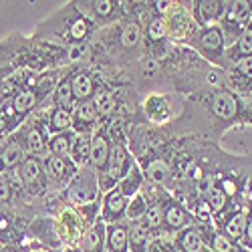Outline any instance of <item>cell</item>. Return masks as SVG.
Returning a JSON list of instances; mask_svg holds the SVG:
<instances>
[{"mask_svg":"<svg viewBox=\"0 0 252 252\" xmlns=\"http://www.w3.org/2000/svg\"><path fill=\"white\" fill-rule=\"evenodd\" d=\"M97 194H99V184L95 176L87 172H83L79 178H75L67 188V198L77 206L93 204L97 200Z\"/></svg>","mask_w":252,"mask_h":252,"instance_id":"obj_1","label":"cell"},{"mask_svg":"<svg viewBox=\"0 0 252 252\" xmlns=\"http://www.w3.org/2000/svg\"><path fill=\"white\" fill-rule=\"evenodd\" d=\"M198 47L200 51L210 59V61H218L224 53V34L220 27H206L198 34Z\"/></svg>","mask_w":252,"mask_h":252,"instance_id":"obj_2","label":"cell"},{"mask_svg":"<svg viewBox=\"0 0 252 252\" xmlns=\"http://www.w3.org/2000/svg\"><path fill=\"white\" fill-rule=\"evenodd\" d=\"M109 158H111V143L107 139V135H105L103 129H99L93 137H91V165L95 167V170L103 172L107 170V163H109Z\"/></svg>","mask_w":252,"mask_h":252,"instance_id":"obj_3","label":"cell"},{"mask_svg":"<svg viewBox=\"0 0 252 252\" xmlns=\"http://www.w3.org/2000/svg\"><path fill=\"white\" fill-rule=\"evenodd\" d=\"M127 198H125L117 188H113V190L107 192V196L103 198V208H101V212H103V220H107V222H117L125 216V210H127Z\"/></svg>","mask_w":252,"mask_h":252,"instance_id":"obj_4","label":"cell"},{"mask_svg":"<svg viewBox=\"0 0 252 252\" xmlns=\"http://www.w3.org/2000/svg\"><path fill=\"white\" fill-rule=\"evenodd\" d=\"M131 167V158H129V152L123 148V145H115L111 150V158H109V163H107V176L109 180L117 182V180H123L125 174L129 172Z\"/></svg>","mask_w":252,"mask_h":252,"instance_id":"obj_5","label":"cell"},{"mask_svg":"<svg viewBox=\"0 0 252 252\" xmlns=\"http://www.w3.org/2000/svg\"><path fill=\"white\" fill-rule=\"evenodd\" d=\"M59 234L65 242H77L83 234V220L73 212V210H63L59 220Z\"/></svg>","mask_w":252,"mask_h":252,"instance_id":"obj_6","label":"cell"},{"mask_svg":"<svg viewBox=\"0 0 252 252\" xmlns=\"http://www.w3.org/2000/svg\"><path fill=\"white\" fill-rule=\"evenodd\" d=\"M105 244L109 252H127L129 250V236L127 228L121 224H109L105 228Z\"/></svg>","mask_w":252,"mask_h":252,"instance_id":"obj_7","label":"cell"},{"mask_svg":"<svg viewBox=\"0 0 252 252\" xmlns=\"http://www.w3.org/2000/svg\"><path fill=\"white\" fill-rule=\"evenodd\" d=\"M236 109H238V101L232 93H228V91H220L214 95L212 99V111L222 117V119H230V117H234L236 115Z\"/></svg>","mask_w":252,"mask_h":252,"instance_id":"obj_8","label":"cell"},{"mask_svg":"<svg viewBox=\"0 0 252 252\" xmlns=\"http://www.w3.org/2000/svg\"><path fill=\"white\" fill-rule=\"evenodd\" d=\"M71 159L75 165H85L91 158V135L89 133H77L73 135L71 145Z\"/></svg>","mask_w":252,"mask_h":252,"instance_id":"obj_9","label":"cell"},{"mask_svg":"<svg viewBox=\"0 0 252 252\" xmlns=\"http://www.w3.org/2000/svg\"><path fill=\"white\" fill-rule=\"evenodd\" d=\"M226 2H218V0H202L196 6V16H198V23L204 27H210V23H214L216 18L222 16Z\"/></svg>","mask_w":252,"mask_h":252,"instance_id":"obj_10","label":"cell"},{"mask_svg":"<svg viewBox=\"0 0 252 252\" xmlns=\"http://www.w3.org/2000/svg\"><path fill=\"white\" fill-rule=\"evenodd\" d=\"M141 182H143V176H141V172H139V167L131 163L129 172L125 174V178H123V180H119L117 190H119L125 198H127V200H131L133 196H137V194H139V190H141Z\"/></svg>","mask_w":252,"mask_h":252,"instance_id":"obj_11","label":"cell"},{"mask_svg":"<svg viewBox=\"0 0 252 252\" xmlns=\"http://www.w3.org/2000/svg\"><path fill=\"white\" fill-rule=\"evenodd\" d=\"M47 172H49L51 178H55L57 182H67V180L73 176L75 167H73V163H71L67 158L51 156V158H47Z\"/></svg>","mask_w":252,"mask_h":252,"instance_id":"obj_12","label":"cell"},{"mask_svg":"<svg viewBox=\"0 0 252 252\" xmlns=\"http://www.w3.org/2000/svg\"><path fill=\"white\" fill-rule=\"evenodd\" d=\"M103 246H105V226L97 222L83 236V252H103Z\"/></svg>","mask_w":252,"mask_h":252,"instance_id":"obj_13","label":"cell"},{"mask_svg":"<svg viewBox=\"0 0 252 252\" xmlns=\"http://www.w3.org/2000/svg\"><path fill=\"white\" fill-rule=\"evenodd\" d=\"M246 228H248V214L238 212L234 218L226 222L224 236H228V240H242V236L246 234Z\"/></svg>","mask_w":252,"mask_h":252,"instance_id":"obj_14","label":"cell"},{"mask_svg":"<svg viewBox=\"0 0 252 252\" xmlns=\"http://www.w3.org/2000/svg\"><path fill=\"white\" fill-rule=\"evenodd\" d=\"M230 57L236 59V61L252 57V25L242 31V34L238 36V40L234 43L232 51H230Z\"/></svg>","mask_w":252,"mask_h":252,"instance_id":"obj_15","label":"cell"},{"mask_svg":"<svg viewBox=\"0 0 252 252\" xmlns=\"http://www.w3.org/2000/svg\"><path fill=\"white\" fill-rule=\"evenodd\" d=\"M23 148L18 141H8L4 145V150L0 152V170L2 167H14L18 163H23Z\"/></svg>","mask_w":252,"mask_h":252,"instance_id":"obj_16","label":"cell"},{"mask_svg":"<svg viewBox=\"0 0 252 252\" xmlns=\"http://www.w3.org/2000/svg\"><path fill=\"white\" fill-rule=\"evenodd\" d=\"M163 222L170 226V228H174V230H180V228H184L188 222H190V216H188V212H186L182 206L172 204L163 212Z\"/></svg>","mask_w":252,"mask_h":252,"instance_id":"obj_17","label":"cell"},{"mask_svg":"<svg viewBox=\"0 0 252 252\" xmlns=\"http://www.w3.org/2000/svg\"><path fill=\"white\" fill-rule=\"evenodd\" d=\"M71 87H73V97L79 101H85L93 95V83L85 73H79L71 79Z\"/></svg>","mask_w":252,"mask_h":252,"instance_id":"obj_18","label":"cell"},{"mask_svg":"<svg viewBox=\"0 0 252 252\" xmlns=\"http://www.w3.org/2000/svg\"><path fill=\"white\" fill-rule=\"evenodd\" d=\"M148 226H145L143 222H133V226L129 228V244L135 248L131 252H145V244H148Z\"/></svg>","mask_w":252,"mask_h":252,"instance_id":"obj_19","label":"cell"},{"mask_svg":"<svg viewBox=\"0 0 252 252\" xmlns=\"http://www.w3.org/2000/svg\"><path fill=\"white\" fill-rule=\"evenodd\" d=\"M40 176H43V167H40L38 159L29 158L20 163V178L25 180V184H34L40 180Z\"/></svg>","mask_w":252,"mask_h":252,"instance_id":"obj_20","label":"cell"},{"mask_svg":"<svg viewBox=\"0 0 252 252\" xmlns=\"http://www.w3.org/2000/svg\"><path fill=\"white\" fill-rule=\"evenodd\" d=\"M145 174H148V178L156 184H165L167 178H170V165H167L165 161H161V159H152L148 163Z\"/></svg>","mask_w":252,"mask_h":252,"instance_id":"obj_21","label":"cell"},{"mask_svg":"<svg viewBox=\"0 0 252 252\" xmlns=\"http://www.w3.org/2000/svg\"><path fill=\"white\" fill-rule=\"evenodd\" d=\"M145 111H148L150 119H154V121H163V119H167V115H170L167 103L161 97H150V101L145 103Z\"/></svg>","mask_w":252,"mask_h":252,"instance_id":"obj_22","label":"cell"},{"mask_svg":"<svg viewBox=\"0 0 252 252\" xmlns=\"http://www.w3.org/2000/svg\"><path fill=\"white\" fill-rule=\"evenodd\" d=\"M73 119H77V123L81 125H93L97 119V111H95V105L93 101H83L75 107Z\"/></svg>","mask_w":252,"mask_h":252,"instance_id":"obj_23","label":"cell"},{"mask_svg":"<svg viewBox=\"0 0 252 252\" xmlns=\"http://www.w3.org/2000/svg\"><path fill=\"white\" fill-rule=\"evenodd\" d=\"M93 105H95V111L99 115H111L115 111L117 101H115V95L111 91H101V93H97Z\"/></svg>","mask_w":252,"mask_h":252,"instance_id":"obj_24","label":"cell"},{"mask_svg":"<svg viewBox=\"0 0 252 252\" xmlns=\"http://www.w3.org/2000/svg\"><path fill=\"white\" fill-rule=\"evenodd\" d=\"M73 87H71V79H63L57 89H55V101L61 109H67L69 105L73 103Z\"/></svg>","mask_w":252,"mask_h":252,"instance_id":"obj_25","label":"cell"},{"mask_svg":"<svg viewBox=\"0 0 252 252\" xmlns=\"http://www.w3.org/2000/svg\"><path fill=\"white\" fill-rule=\"evenodd\" d=\"M71 145H73V135L71 133H59L51 139V150H53V156H59V158H67L71 154Z\"/></svg>","mask_w":252,"mask_h":252,"instance_id":"obj_26","label":"cell"},{"mask_svg":"<svg viewBox=\"0 0 252 252\" xmlns=\"http://www.w3.org/2000/svg\"><path fill=\"white\" fill-rule=\"evenodd\" d=\"M180 248L184 252H202L204 242H202V236L198 234V230H186L180 238Z\"/></svg>","mask_w":252,"mask_h":252,"instance_id":"obj_27","label":"cell"},{"mask_svg":"<svg viewBox=\"0 0 252 252\" xmlns=\"http://www.w3.org/2000/svg\"><path fill=\"white\" fill-rule=\"evenodd\" d=\"M206 202H208V206H210L212 212H222L226 202H228V194L222 190L220 186H212L208 190V200Z\"/></svg>","mask_w":252,"mask_h":252,"instance_id":"obj_28","label":"cell"},{"mask_svg":"<svg viewBox=\"0 0 252 252\" xmlns=\"http://www.w3.org/2000/svg\"><path fill=\"white\" fill-rule=\"evenodd\" d=\"M73 123V115L69 113V109H61L57 107L53 111V117H51V129L53 131H67Z\"/></svg>","mask_w":252,"mask_h":252,"instance_id":"obj_29","label":"cell"},{"mask_svg":"<svg viewBox=\"0 0 252 252\" xmlns=\"http://www.w3.org/2000/svg\"><path fill=\"white\" fill-rule=\"evenodd\" d=\"M34 103H36V95L34 91H23V93H18L12 101V109L16 113H27L34 107Z\"/></svg>","mask_w":252,"mask_h":252,"instance_id":"obj_30","label":"cell"},{"mask_svg":"<svg viewBox=\"0 0 252 252\" xmlns=\"http://www.w3.org/2000/svg\"><path fill=\"white\" fill-rule=\"evenodd\" d=\"M145 210H148V206H145V198L143 196H133L129 202H127V210H125V216L131 218L133 222H137L139 218L145 216Z\"/></svg>","mask_w":252,"mask_h":252,"instance_id":"obj_31","label":"cell"},{"mask_svg":"<svg viewBox=\"0 0 252 252\" xmlns=\"http://www.w3.org/2000/svg\"><path fill=\"white\" fill-rule=\"evenodd\" d=\"M139 38H141V29L137 23H129V25H125L123 32H121V43L125 47H135L139 43Z\"/></svg>","mask_w":252,"mask_h":252,"instance_id":"obj_32","label":"cell"},{"mask_svg":"<svg viewBox=\"0 0 252 252\" xmlns=\"http://www.w3.org/2000/svg\"><path fill=\"white\" fill-rule=\"evenodd\" d=\"M161 222H163L161 206L159 204L148 206V210H145V216H143V224L148 226V228H158V226H161Z\"/></svg>","mask_w":252,"mask_h":252,"instance_id":"obj_33","label":"cell"},{"mask_svg":"<svg viewBox=\"0 0 252 252\" xmlns=\"http://www.w3.org/2000/svg\"><path fill=\"white\" fill-rule=\"evenodd\" d=\"M148 36L154 40V43H159V40H163L167 36V25L163 18H154L150 27H148Z\"/></svg>","mask_w":252,"mask_h":252,"instance_id":"obj_34","label":"cell"},{"mask_svg":"<svg viewBox=\"0 0 252 252\" xmlns=\"http://www.w3.org/2000/svg\"><path fill=\"white\" fill-rule=\"evenodd\" d=\"M27 150H29L31 154H34V156L43 154V150H45V141H43V135H40L38 129H31V131H29V137H27Z\"/></svg>","mask_w":252,"mask_h":252,"instance_id":"obj_35","label":"cell"},{"mask_svg":"<svg viewBox=\"0 0 252 252\" xmlns=\"http://www.w3.org/2000/svg\"><path fill=\"white\" fill-rule=\"evenodd\" d=\"M69 31H71V36H73L75 40H83V38L87 36V32H89V23H87L85 18H77L75 23L71 25Z\"/></svg>","mask_w":252,"mask_h":252,"instance_id":"obj_36","label":"cell"},{"mask_svg":"<svg viewBox=\"0 0 252 252\" xmlns=\"http://www.w3.org/2000/svg\"><path fill=\"white\" fill-rule=\"evenodd\" d=\"M91 8H93V12L99 14V16H107V14L113 12L115 4L111 2V0H95V2H91Z\"/></svg>","mask_w":252,"mask_h":252,"instance_id":"obj_37","label":"cell"},{"mask_svg":"<svg viewBox=\"0 0 252 252\" xmlns=\"http://www.w3.org/2000/svg\"><path fill=\"white\" fill-rule=\"evenodd\" d=\"M212 250L214 252H232V244L224 234H214L212 238Z\"/></svg>","mask_w":252,"mask_h":252,"instance_id":"obj_38","label":"cell"},{"mask_svg":"<svg viewBox=\"0 0 252 252\" xmlns=\"http://www.w3.org/2000/svg\"><path fill=\"white\" fill-rule=\"evenodd\" d=\"M236 71H238V75H242L246 79H252V57L238 61L236 63Z\"/></svg>","mask_w":252,"mask_h":252,"instance_id":"obj_39","label":"cell"},{"mask_svg":"<svg viewBox=\"0 0 252 252\" xmlns=\"http://www.w3.org/2000/svg\"><path fill=\"white\" fill-rule=\"evenodd\" d=\"M196 214H198V218L200 220H210V216H212V210H210V206H208V202L206 200H202L198 206H196Z\"/></svg>","mask_w":252,"mask_h":252,"instance_id":"obj_40","label":"cell"},{"mask_svg":"<svg viewBox=\"0 0 252 252\" xmlns=\"http://www.w3.org/2000/svg\"><path fill=\"white\" fill-rule=\"evenodd\" d=\"M8 184L2 180V178H0V200H6L8 198Z\"/></svg>","mask_w":252,"mask_h":252,"instance_id":"obj_41","label":"cell"},{"mask_svg":"<svg viewBox=\"0 0 252 252\" xmlns=\"http://www.w3.org/2000/svg\"><path fill=\"white\" fill-rule=\"evenodd\" d=\"M81 55H83V47H81V45H75V47H71V55H69V57H71V61L79 59Z\"/></svg>","mask_w":252,"mask_h":252,"instance_id":"obj_42","label":"cell"},{"mask_svg":"<svg viewBox=\"0 0 252 252\" xmlns=\"http://www.w3.org/2000/svg\"><path fill=\"white\" fill-rule=\"evenodd\" d=\"M174 252H184V250H182V248H176V250H174Z\"/></svg>","mask_w":252,"mask_h":252,"instance_id":"obj_43","label":"cell"},{"mask_svg":"<svg viewBox=\"0 0 252 252\" xmlns=\"http://www.w3.org/2000/svg\"><path fill=\"white\" fill-rule=\"evenodd\" d=\"M152 252H159V248H154V250H152Z\"/></svg>","mask_w":252,"mask_h":252,"instance_id":"obj_44","label":"cell"},{"mask_svg":"<svg viewBox=\"0 0 252 252\" xmlns=\"http://www.w3.org/2000/svg\"><path fill=\"white\" fill-rule=\"evenodd\" d=\"M77 252H83V250H77Z\"/></svg>","mask_w":252,"mask_h":252,"instance_id":"obj_45","label":"cell"},{"mask_svg":"<svg viewBox=\"0 0 252 252\" xmlns=\"http://www.w3.org/2000/svg\"><path fill=\"white\" fill-rule=\"evenodd\" d=\"M127 252H131V250H127Z\"/></svg>","mask_w":252,"mask_h":252,"instance_id":"obj_46","label":"cell"}]
</instances>
